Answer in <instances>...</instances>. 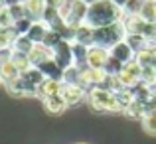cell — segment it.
I'll return each instance as SVG.
<instances>
[{
	"label": "cell",
	"instance_id": "cell-26",
	"mask_svg": "<svg viewBox=\"0 0 156 144\" xmlns=\"http://www.w3.org/2000/svg\"><path fill=\"white\" fill-rule=\"evenodd\" d=\"M18 38V34L14 32V28H4L0 30V47H12Z\"/></svg>",
	"mask_w": 156,
	"mask_h": 144
},
{
	"label": "cell",
	"instance_id": "cell-37",
	"mask_svg": "<svg viewBox=\"0 0 156 144\" xmlns=\"http://www.w3.org/2000/svg\"><path fill=\"white\" fill-rule=\"evenodd\" d=\"M144 111H146V114H156V99L154 97H150L144 103Z\"/></svg>",
	"mask_w": 156,
	"mask_h": 144
},
{
	"label": "cell",
	"instance_id": "cell-32",
	"mask_svg": "<svg viewBox=\"0 0 156 144\" xmlns=\"http://www.w3.org/2000/svg\"><path fill=\"white\" fill-rule=\"evenodd\" d=\"M142 128H144L146 134L156 136V114H146V117L142 118Z\"/></svg>",
	"mask_w": 156,
	"mask_h": 144
},
{
	"label": "cell",
	"instance_id": "cell-4",
	"mask_svg": "<svg viewBox=\"0 0 156 144\" xmlns=\"http://www.w3.org/2000/svg\"><path fill=\"white\" fill-rule=\"evenodd\" d=\"M140 77H142V67L136 63V59H133V61L122 65V71H121V75H119V79H121V83L125 85L126 89H133L134 85H138L142 81Z\"/></svg>",
	"mask_w": 156,
	"mask_h": 144
},
{
	"label": "cell",
	"instance_id": "cell-27",
	"mask_svg": "<svg viewBox=\"0 0 156 144\" xmlns=\"http://www.w3.org/2000/svg\"><path fill=\"white\" fill-rule=\"evenodd\" d=\"M115 99H117L119 107H121V113H125V109L134 101V97H133V93H130V89H126V87L121 89L119 93H115Z\"/></svg>",
	"mask_w": 156,
	"mask_h": 144
},
{
	"label": "cell",
	"instance_id": "cell-42",
	"mask_svg": "<svg viewBox=\"0 0 156 144\" xmlns=\"http://www.w3.org/2000/svg\"><path fill=\"white\" fill-rule=\"evenodd\" d=\"M85 4H87V6H91V4H95V2H99V0H83Z\"/></svg>",
	"mask_w": 156,
	"mask_h": 144
},
{
	"label": "cell",
	"instance_id": "cell-12",
	"mask_svg": "<svg viewBox=\"0 0 156 144\" xmlns=\"http://www.w3.org/2000/svg\"><path fill=\"white\" fill-rule=\"evenodd\" d=\"M61 91V81H53V79H46L42 85H38V91H36V97L46 101L53 95H59Z\"/></svg>",
	"mask_w": 156,
	"mask_h": 144
},
{
	"label": "cell",
	"instance_id": "cell-9",
	"mask_svg": "<svg viewBox=\"0 0 156 144\" xmlns=\"http://www.w3.org/2000/svg\"><path fill=\"white\" fill-rule=\"evenodd\" d=\"M59 95L63 97V101L67 103V107H73L77 103H81L83 99H87V91L79 85H67V83H61V91Z\"/></svg>",
	"mask_w": 156,
	"mask_h": 144
},
{
	"label": "cell",
	"instance_id": "cell-7",
	"mask_svg": "<svg viewBox=\"0 0 156 144\" xmlns=\"http://www.w3.org/2000/svg\"><path fill=\"white\" fill-rule=\"evenodd\" d=\"M111 57V51L107 47H101V46H91L87 51V67L91 69H103L105 63L109 61Z\"/></svg>",
	"mask_w": 156,
	"mask_h": 144
},
{
	"label": "cell",
	"instance_id": "cell-8",
	"mask_svg": "<svg viewBox=\"0 0 156 144\" xmlns=\"http://www.w3.org/2000/svg\"><path fill=\"white\" fill-rule=\"evenodd\" d=\"M4 87H6V91L10 93L12 97H36V91H38V87L30 85L28 81H24L22 77H18V79L6 83Z\"/></svg>",
	"mask_w": 156,
	"mask_h": 144
},
{
	"label": "cell",
	"instance_id": "cell-25",
	"mask_svg": "<svg viewBox=\"0 0 156 144\" xmlns=\"http://www.w3.org/2000/svg\"><path fill=\"white\" fill-rule=\"evenodd\" d=\"M79 79H81V69L71 65L63 71V81L61 83H67V85H79Z\"/></svg>",
	"mask_w": 156,
	"mask_h": 144
},
{
	"label": "cell",
	"instance_id": "cell-15",
	"mask_svg": "<svg viewBox=\"0 0 156 144\" xmlns=\"http://www.w3.org/2000/svg\"><path fill=\"white\" fill-rule=\"evenodd\" d=\"M42 103H44V109H46L50 114H61L65 109H67V103L63 101L61 95H53V97L46 99V101H42Z\"/></svg>",
	"mask_w": 156,
	"mask_h": 144
},
{
	"label": "cell",
	"instance_id": "cell-10",
	"mask_svg": "<svg viewBox=\"0 0 156 144\" xmlns=\"http://www.w3.org/2000/svg\"><path fill=\"white\" fill-rule=\"evenodd\" d=\"M28 57H30V63L34 65V67H38L40 63H44V61L53 59V49L46 47L44 44H34V47H32V51L28 53Z\"/></svg>",
	"mask_w": 156,
	"mask_h": 144
},
{
	"label": "cell",
	"instance_id": "cell-45",
	"mask_svg": "<svg viewBox=\"0 0 156 144\" xmlns=\"http://www.w3.org/2000/svg\"><path fill=\"white\" fill-rule=\"evenodd\" d=\"M0 83H2V77H0Z\"/></svg>",
	"mask_w": 156,
	"mask_h": 144
},
{
	"label": "cell",
	"instance_id": "cell-11",
	"mask_svg": "<svg viewBox=\"0 0 156 144\" xmlns=\"http://www.w3.org/2000/svg\"><path fill=\"white\" fill-rule=\"evenodd\" d=\"M109 51H111V57H113V59H117V61H121L122 65L129 63V61H133V59H134V55H136V53H134L133 49L129 47V44H126V42H119V44H115V46L111 47Z\"/></svg>",
	"mask_w": 156,
	"mask_h": 144
},
{
	"label": "cell",
	"instance_id": "cell-5",
	"mask_svg": "<svg viewBox=\"0 0 156 144\" xmlns=\"http://www.w3.org/2000/svg\"><path fill=\"white\" fill-rule=\"evenodd\" d=\"M53 61L59 65L61 69H67L73 65V51H71V44L69 42H59L53 47Z\"/></svg>",
	"mask_w": 156,
	"mask_h": 144
},
{
	"label": "cell",
	"instance_id": "cell-16",
	"mask_svg": "<svg viewBox=\"0 0 156 144\" xmlns=\"http://www.w3.org/2000/svg\"><path fill=\"white\" fill-rule=\"evenodd\" d=\"M93 32H95V28H91L89 24H81L75 30V42L81 44V46L91 47L93 46Z\"/></svg>",
	"mask_w": 156,
	"mask_h": 144
},
{
	"label": "cell",
	"instance_id": "cell-3",
	"mask_svg": "<svg viewBox=\"0 0 156 144\" xmlns=\"http://www.w3.org/2000/svg\"><path fill=\"white\" fill-rule=\"evenodd\" d=\"M87 101L95 113H121V107H119L115 93L103 91V89H91L87 93Z\"/></svg>",
	"mask_w": 156,
	"mask_h": 144
},
{
	"label": "cell",
	"instance_id": "cell-43",
	"mask_svg": "<svg viewBox=\"0 0 156 144\" xmlns=\"http://www.w3.org/2000/svg\"><path fill=\"white\" fill-rule=\"evenodd\" d=\"M2 8H6V6H4V0H0V10H2Z\"/></svg>",
	"mask_w": 156,
	"mask_h": 144
},
{
	"label": "cell",
	"instance_id": "cell-47",
	"mask_svg": "<svg viewBox=\"0 0 156 144\" xmlns=\"http://www.w3.org/2000/svg\"><path fill=\"white\" fill-rule=\"evenodd\" d=\"M42 2H46V0H42Z\"/></svg>",
	"mask_w": 156,
	"mask_h": 144
},
{
	"label": "cell",
	"instance_id": "cell-19",
	"mask_svg": "<svg viewBox=\"0 0 156 144\" xmlns=\"http://www.w3.org/2000/svg\"><path fill=\"white\" fill-rule=\"evenodd\" d=\"M125 42L129 44V47L133 49L134 53H140V51H144V49L148 47V40H146L144 36H140V34H126Z\"/></svg>",
	"mask_w": 156,
	"mask_h": 144
},
{
	"label": "cell",
	"instance_id": "cell-38",
	"mask_svg": "<svg viewBox=\"0 0 156 144\" xmlns=\"http://www.w3.org/2000/svg\"><path fill=\"white\" fill-rule=\"evenodd\" d=\"M65 4H67V0H46V6L55 8V10H61Z\"/></svg>",
	"mask_w": 156,
	"mask_h": 144
},
{
	"label": "cell",
	"instance_id": "cell-46",
	"mask_svg": "<svg viewBox=\"0 0 156 144\" xmlns=\"http://www.w3.org/2000/svg\"><path fill=\"white\" fill-rule=\"evenodd\" d=\"M22 2H28V0H22Z\"/></svg>",
	"mask_w": 156,
	"mask_h": 144
},
{
	"label": "cell",
	"instance_id": "cell-28",
	"mask_svg": "<svg viewBox=\"0 0 156 144\" xmlns=\"http://www.w3.org/2000/svg\"><path fill=\"white\" fill-rule=\"evenodd\" d=\"M32 47H34V42H32L28 36H18L16 42H14V46H12L14 51H20V53H30Z\"/></svg>",
	"mask_w": 156,
	"mask_h": 144
},
{
	"label": "cell",
	"instance_id": "cell-40",
	"mask_svg": "<svg viewBox=\"0 0 156 144\" xmlns=\"http://www.w3.org/2000/svg\"><path fill=\"white\" fill-rule=\"evenodd\" d=\"M22 0H4V6L10 8V6H16V4H20Z\"/></svg>",
	"mask_w": 156,
	"mask_h": 144
},
{
	"label": "cell",
	"instance_id": "cell-35",
	"mask_svg": "<svg viewBox=\"0 0 156 144\" xmlns=\"http://www.w3.org/2000/svg\"><path fill=\"white\" fill-rule=\"evenodd\" d=\"M142 83L144 85H150L156 81V69L154 67H142Z\"/></svg>",
	"mask_w": 156,
	"mask_h": 144
},
{
	"label": "cell",
	"instance_id": "cell-1",
	"mask_svg": "<svg viewBox=\"0 0 156 144\" xmlns=\"http://www.w3.org/2000/svg\"><path fill=\"white\" fill-rule=\"evenodd\" d=\"M122 20V10L117 8L111 0H99V2L91 4L87 12L85 24H89L91 28H105L111 24H117Z\"/></svg>",
	"mask_w": 156,
	"mask_h": 144
},
{
	"label": "cell",
	"instance_id": "cell-29",
	"mask_svg": "<svg viewBox=\"0 0 156 144\" xmlns=\"http://www.w3.org/2000/svg\"><path fill=\"white\" fill-rule=\"evenodd\" d=\"M121 71H122V63L117 61V59H113V57H109V61H107L105 67H103V73L109 75V77H119Z\"/></svg>",
	"mask_w": 156,
	"mask_h": 144
},
{
	"label": "cell",
	"instance_id": "cell-33",
	"mask_svg": "<svg viewBox=\"0 0 156 144\" xmlns=\"http://www.w3.org/2000/svg\"><path fill=\"white\" fill-rule=\"evenodd\" d=\"M8 14H10L12 22H18V20L26 18V8H24V2L16 4V6H10V8H8Z\"/></svg>",
	"mask_w": 156,
	"mask_h": 144
},
{
	"label": "cell",
	"instance_id": "cell-18",
	"mask_svg": "<svg viewBox=\"0 0 156 144\" xmlns=\"http://www.w3.org/2000/svg\"><path fill=\"white\" fill-rule=\"evenodd\" d=\"M50 32V28L46 26V24L42 22V20H38V22H34L32 24V28H30V32H28V38L32 40L34 44H44V38H46V34Z\"/></svg>",
	"mask_w": 156,
	"mask_h": 144
},
{
	"label": "cell",
	"instance_id": "cell-44",
	"mask_svg": "<svg viewBox=\"0 0 156 144\" xmlns=\"http://www.w3.org/2000/svg\"><path fill=\"white\" fill-rule=\"evenodd\" d=\"M77 144H87V142H77Z\"/></svg>",
	"mask_w": 156,
	"mask_h": 144
},
{
	"label": "cell",
	"instance_id": "cell-6",
	"mask_svg": "<svg viewBox=\"0 0 156 144\" xmlns=\"http://www.w3.org/2000/svg\"><path fill=\"white\" fill-rule=\"evenodd\" d=\"M105 79L103 69H91V67H83L81 69V79H79V87H83L85 91H91L95 89L101 81Z\"/></svg>",
	"mask_w": 156,
	"mask_h": 144
},
{
	"label": "cell",
	"instance_id": "cell-23",
	"mask_svg": "<svg viewBox=\"0 0 156 144\" xmlns=\"http://www.w3.org/2000/svg\"><path fill=\"white\" fill-rule=\"evenodd\" d=\"M12 63L18 67L20 73H24V71H28L30 67H34V65L30 63V57H28V53H20V51H14V53H12Z\"/></svg>",
	"mask_w": 156,
	"mask_h": 144
},
{
	"label": "cell",
	"instance_id": "cell-14",
	"mask_svg": "<svg viewBox=\"0 0 156 144\" xmlns=\"http://www.w3.org/2000/svg\"><path fill=\"white\" fill-rule=\"evenodd\" d=\"M24 8H26V18H30L32 22H38V20H42V14L46 10V2L28 0V2H24Z\"/></svg>",
	"mask_w": 156,
	"mask_h": 144
},
{
	"label": "cell",
	"instance_id": "cell-22",
	"mask_svg": "<svg viewBox=\"0 0 156 144\" xmlns=\"http://www.w3.org/2000/svg\"><path fill=\"white\" fill-rule=\"evenodd\" d=\"M125 114L130 118H136V121H142L146 117V111H144V103L140 101H133L129 107L125 109Z\"/></svg>",
	"mask_w": 156,
	"mask_h": 144
},
{
	"label": "cell",
	"instance_id": "cell-13",
	"mask_svg": "<svg viewBox=\"0 0 156 144\" xmlns=\"http://www.w3.org/2000/svg\"><path fill=\"white\" fill-rule=\"evenodd\" d=\"M38 69L44 73V77H46V79L63 81V69H61L53 59H48V61H44V63H40V65H38Z\"/></svg>",
	"mask_w": 156,
	"mask_h": 144
},
{
	"label": "cell",
	"instance_id": "cell-17",
	"mask_svg": "<svg viewBox=\"0 0 156 144\" xmlns=\"http://www.w3.org/2000/svg\"><path fill=\"white\" fill-rule=\"evenodd\" d=\"M71 51H73V65L79 67V69L87 67V51H89V47L73 42L71 44Z\"/></svg>",
	"mask_w": 156,
	"mask_h": 144
},
{
	"label": "cell",
	"instance_id": "cell-24",
	"mask_svg": "<svg viewBox=\"0 0 156 144\" xmlns=\"http://www.w3.org/2000/svg\"><path fill=\"white\" fill-rule=\"evenodd\" d=\"M140 18L150 24H156V2L152 0H144V6L140 10Z\"/></svg>",
	"mask_w": 156,
	"mask_h": 144
},
{
	"label": "cell",
	"instance_id": "cell-2",
	"mask_svg": "<svg viewBox=\"0 0 156 144\" xmlns=\"http://www.w3.org/2000/svg\"><path fill=\"white\" fill-rule=\"evenodd\" d=\"M125 38H126L125 26H122V22H117V24H111V26H105V28H95V32H93V46L111 49L115 44L125 42Z\"/></svg>",
	"mask_w": 156,
	"mask_h": 144
},
{
	"label": "cell",
	"instance_id": "cell-30",
	"mask_svg": "<svg viewBox=\"0 0 156 144\" xmlns=\"http://www.w3.org/2000/svg\"><path fill=\"white\" fill-rule=\"evenodd\" d=\"M142 6H144V0H129L126 6L122 8V14L125 16H140Z\"/></svg>",
	"mask_w": 156,
	"mask_h": 144
},
{
	"label": "cell",
	"instance_id": "cell-41",
	"mask_svg": "<svg viewBox=\"0 0 156 144\" xmlns=\"http://www.w3.org/2000/svg\"><path fill=\"white\" fill-rule=\"evenodd\" d=\"M148 89H150V97H154V99H156V81L148 85Z\"/></svg>",
	"mask_w": 156,
	"mask_h": 144
},
{
	"label": "cell",
	"instance_id": "cell-31",
	"mask_svg": "<svg viewBox=\"0 0 156 144\" xmlns=\"http://www.w3.org/2000/svg\"><path fill=\"white\" fill-rule=\"evenodd\" d=\"M32 24H34V22H32L30 18H22V20H18V22H14V26H12V28H14V32L18 36H26L28 32H30Z\"/></svg>",
	"mask_w": 156,
	"mask_h": 144
},
{
	"label": "cell",
	"instance_id": "cell-20",
	"mask_svg": "<svg viewBox=\"0 0 156 144\" xmlns=\"http://www.w3.org/2000/svg\"><path fill=\"white\" fill-rule=\"evenodd\" d=\"M0 77H2V83L6 85V83H10V81L18 79V77H20V71H18V67H16L12 61H8V63L0 65Z\"/></svg>",
	"mask_w": 156,
	"mask_h": 144
},
{
	"label": "cell",
	"instance_id": "cell-36",
	"mask_svg": "<svg viewBox=\"0 0 156 144\" xmlns=\"http://www.w3.org/2000/svg\"><path fill=\"white\" fill-rule=\"evenodd\" d=\"M12 53H14V49H12V47H0V65L12 61Z\"/></svg>",
	"mask_w": 156,
	"mask_h": 144
},
{
	"label": "cell",
	"instance_id": "cell-34",
	"mask_svg": "<svg viewBox=\"0 0 156 144\" xmlns=\"http://www.w3.org/2000/svg\"><path fill=\"white\" fill-rule=\"evenodd\" d=\"M59 42H63V40H61V36L57 34V32H53V30H50V32L46 34V38H44V46L50 47V49H53Z\"/></svg>",
	"mask_w": 156,
	"mask_h": 144
},
{
	"label": "cell",
	"instance_id": "cell-39",
	"mask_svg": "<svg viewBox=\"0 0 156 144\" xmlns=\"http://www.w3.org/2000/svg\"><path fill=\"white\" fill-rule=\"evenodd\" d=\"M111 2H113L117 8H121V10H122V8L126 6V2H129V0H111Z\"/></svg>",
	"mask_w": 156,
	"mask_h": 144
},
{
	"label": "cell",
	"instance_id": "cell-21",
	"mask_svg": "<svg viewBox=\"0 0 156 144\" xmlns=\"http://www.w3.org/2000/svg\"><path fill=\"white\" fill-rule=\"evenodd\" d=\"M20 77H22L24 81H28L30 85H34V87H38V85H42L44 81H46V77H44V73L40 71L38 67H30L28 71L20 73Z\"/></svg>",
	"mask_w": 156,
	"mask_h": 144
}]
</instances>
